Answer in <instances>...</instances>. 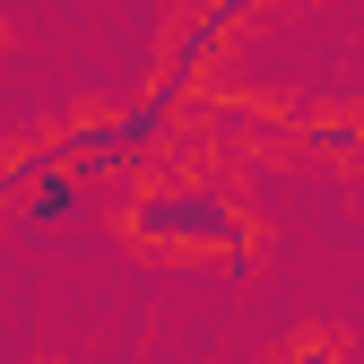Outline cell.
<instances>
[{
  "label": "cell",
  "mask_w": 364,
  "mask_h": 364,
  "mask_svg": "<svg viewBox=\"0 0 364 364\" xmlns=\"http://www.w3.org/2000/svg\"><path fill=\"white\" fill-rule=\"evenodd\" d=\"M287 364H338V347L330 338H304V347H287Z\"/></svg>",
  "instance_id": "obj_6"
},
{
  "label": "cell",
  "mask_w": 364,
  "mask_h": 364,
  "mask_svg": "<svg viewBox=\"0 0 364 364\" xmlns=\"http://www.w3.org/2000/svg\"><path fill=\"white\" fill-rule=\"evenodd\" d=\"M225 35H235V18H225L217 0H208V9H200L191 26L173 35V53H165V70H156V87H165V96H182V105H191V87H200V78H208V61L225 53Z\"/></svg>",
  "instance_id": "obj_3"
},
{
  "label": "cell",
  "mask_w": 364,
  "mask_h": 364,
  "mask_svg": "<svg viewBox=\"0 0 364 364\" xmlns=\"http://www.w3.org/2000/svg\"><path fill=\"white\" fill-rule=\"evenodd\" d=\"M87 217V173H70L61 156H43V173L18 191V225L26 235H53V225H78Z\"/></svg>",
  "instance_id": "obj_4"
},
{
  "label": "cell",
  "mask_w": 364,
  "mask_h": 364,
  "mask_svg": "<svg viewBox=\"0 0 364 364\" xmlns=\"http://www.w3.org/2000/svg\"><path fill=\"white\" fill-rule=\"evenodd\" d=\"M173 113H182V96H165V87H148V96L130 105V113L61 130V139H53V156H61L70 173H87V182H96V173H122V165H139V156H148V148L165 139V130H173Z\"/></svg>",
  "instance_id": "obj_2"
},
{
  "label": "cell",
  "mask_w": 364,
  "mask_h": 364,
  "mask_svg": "<svg viewBox=\"0 0 364 364\" xmlns=\"http://www.w3.org/2000/svg\"><path fill=\"white\" fill-rule=\"evenodd\" d=\"M130 243L148 252H225V260H252V217L235 208L225 182H148L130 200Z\"/></svg>",
  "instance_id": "obj_1"
},
{
  "label": "cell",
  "mask_w": 364,
  "mask_h": 364,
  "mask_svg": "<svg viewBox=\"0 0 364 364\" xmlns=\"http://www.w3.org/2000/svg\"><path fill=\"white\" fill-rule=\"evenodd\" d=\"M304 148H312V156H330V165H355V156H364V122L330 113V122H312V130H304Z\"/></svg>",
  "instance_id": "obj_5"
}]
</instances>
